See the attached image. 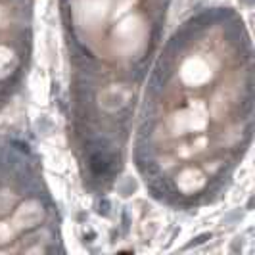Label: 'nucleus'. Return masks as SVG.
Returning <instances> with one entry per match:
<instances>
[{
  "label": "nucleus",
  "instance_id": "1",
  "mask_svg": "<svg viewBox=\"0 0 255 255\" xmlns=\"http://www.w3.org/2000/svg\"><path fill=\"white\" fill-rule=\"evenodd\" d=\"M98 207H100V213H104V215H107V213H109V201H107L106 198H104L102 201H100V205H98Z\"/></svg>",
  "mask_w": 255,
  "mask_h": 255
},
{
  "label": "nucleus",
  "instance_id": "2",
  "mask_svg": "<svg viewBox=\"0 0 255 255\" xmlns=\"http://www.w3.org/2000/svg\"><path fill=\"white\" fill-rule=\"evenodd\" d=\"M207 238H209V234H203V236H199V238H196V242H192L190 246H194V244H203V242L207 240Z\"/></svg>",
  "mask_w": 255,
  "mask_h": 255
},
{
  "label": "nucleus",
  "instance_id": "3",
  "mask_svg": "<svg viewBox=\"0 0 255 255\" xmlns=\"http://www.w3.org/2000/svg\"><path fill=\"white\" fill-rule=\"evenodd\" d=\"M246 2H247V4H251V0H246Z\"/></svg>",
  "mask_w": 255,
  "mask_h": 255
}]
</instances>
